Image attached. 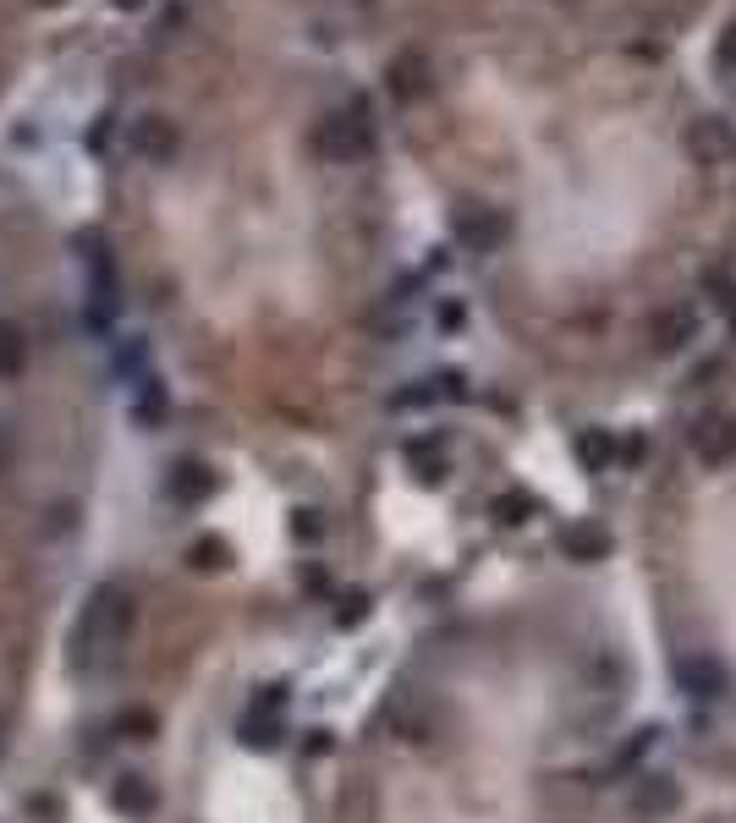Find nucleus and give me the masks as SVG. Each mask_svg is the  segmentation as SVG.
Segmentation results:
<instances>
[{"label":"nucleus","instance_id":"1","mask_svg":"<svg viewBox=\"0 0 736 823\" xmlns=\"http://www.w3.org/2000/svg\"><path fill=\"white\" fill-rule=\"evenodd\" d=\"M127 631H133V599H127V588H100V593L83 604V615H78V631H72V664L83 670L100 648H116Z\"/></svg>","mask_w":736,"mask_h":823},{"label":"nucleus","instance_id":"2","mask_svg":"<svg viewBox=\"0 0 736 823\" xmlns=\"http://www.w3.org/2000/svg\"><path fill=\"white\" fill-rule=\"evenodd\" d=\"M313 143H319V154H324V160H335V165H357V160L375 154V127H368L357 111H341V116H324V121H319Z\"/></svg>","mask_w":736,"mask_h":823},{"label":"nucleus","instance_id":"3","mask_svg":"<svg viewBox=\"0 0 736 823\" xmlns=\"http://www.w3.org/2000/svg\"><path fill=\"white\" fill-rule=\"evenodd\" d=\"M687 451L703 467H725L736 456V418L731 412H703V418L687 429Z\"/></svg>","mask_w":736,"mask_h":823},{"label":"nucleus","instance_id":"4","mask_svg":"<svg viewBox=\"0 0 736 823\" xmlns=\"http://www.w3.org/2000/svg\"><path fill=\"white\" fill-rule=\"evenodd\" d=\"M506 215L501 209H490V204H468V209H457V242L468 247V253H495L501 242H506Z\"/></svg>","mask_w":736,"mask_h":823},{"label":"nucleus","instance_id":"5","mask_svg":"<svg viewBox=\"0 0 736 823\" xmlns=\"http://www.w3.org/2000/svg\"><path fill=\"white\" fill-rule=\"evenodd\" d=\"M676 686L687 697H698V703H714V697H725L731 675H725V664L714 653H687V659H676Z\"/></svg>","mask_w":736,"mask_h":823},{"label":"nucleus","instance_id":"6","mask_svg":"<svg viewBox=\"0 0 736 823\" xmlns=\"http://www.w3.org/2000/svg\"><path fill=\"white\" fill-rule=\"evenodd\" d=\"M280 719H286V686H264L248 714H242V735L248 746H275L280 741Z\"/></svg>","mask_w":736,"mask_h":823},{"label":"nucleus","instance_id":"7","mask_svg":"<svg viewBox=\"0 0 736 823\" xmlns=\"http://www.w3.org/2000/svg\"><path fill=\"white\" fill-rule=\"evenodd\" d=\"M687 154L698 165H736V132H731V121H720V116L692 121L687 127Z\"/></svg>","mask_w":736,"mask_h":823},{"label":"nucleus","instance_id":"8","mask_svg":"<svg viewBox=\"0 0 736 823\" xmlns=\"http://www.w3.org/2000/svg\"><path fill=\"white\" fill-rule=\"evenodd\" d=\"M176 127L165 121V116H143L138 127H133V149L143 154V160H154V165H165V160H176Z\"/></svg>","mask_w":736,"mask_h":823},{"label":"nucleus","instance_id":"9","mask_svg":"<svg viewBox=\"0 0 736 823\" xmlns=\"http://www.w3.org/2000/svg\"><path fill=\"white\" fill-rule=\"evenodd\" d=\"M391 94H396L402 105L424 100V94H429V61H424V56H413V50H407V56H396V61H391Z\"/></svg>","mask_w":736,"mask_h":823},{"label":"nucleus","instance_id":"10","mask_svg":"<svg viewBox=\"0 0 736 823\" xmlns=\"http://www.w3.org/2000/svg\"><path fill=\"white\" fill-rule=\"evenodd\" d=\"M165 412H171L165 384H160L154 373H138V390H133V418H138L143 429H160V424H165Z\"/></svg>","mask_w":736,"mask_h":823},{"label":"nucleus","instance_id":"11","mask_svg":"<svg viewBox=\"0 0 736 823\" xmlns=\"http://www.w3.org/2000/svg\"><path fill=\"white\" fill-rule=\"evenodd\" d=\"M698 335V313L692 308H665L654 318V351H681Z\"/></svg>","mask_w":736,"mask_h":823},{"label":"nucleus","instance_id":"12","mask_svg":"<svg viewBox=\"0 0 736 823\" xmlns=\"http://www.w3.org/2000/svg\"><path fill=\"white\" fill-rule=\"evenodd\" d=\"M561 549H566V560H599V555H610V533L605 528H594V522H577V528H566L561 533Z\"/></svg>","mask_w":736,"mask_h":823},{"label":"nucleus","instance_id":"13","mask_svg":"<svg viewBox=\"0 0 736 823\" xmlns=\"http://www.w3.org/2000/svg\"><path fill=\"white\" fill-rule=\"evenodd\" d=\"M572 451H577L583 473H605V467L616 462V434H605V429H583Z\"/></svg>","mask_w":736,"mask_h":823},{"label":"nucleus","instance_id":"14","mask_svg":"<svg viewBox=\"0 0 736 823\" xmlns=\"http://www.w3.org/2000/svg\"><path fill=\"white\" fill-rule=\"evenodd\" d=\"M111 801H116L122 812H133V818H143V812L154 807V790H149V779H138V774H122V779L111 785Z\"/></svg>","mask_w":736,"mask_h":823},{"label":"nucleus","instance_id":"15","mask_svg":"<svg viewBox=\"0 0 736 823\" xmlns=\"http://www.w3.org/2000/svg\"><path fill=\"white\" fill-rule=\"evenodd\" d=\"M23 362H28V351H23V329H18L12 318H0V379H18V373H23Z\"/></svg>","mask_w":736,"mask_h":823},{"label":"nucleus","instance_id":"16","mask_svg":"<svg viewBox=\"0 0 736 823\" xmlns=\"http://www.w3.org/2000/svg\"><path fill=\"white\" fill-rule=\"evenodd\" d=\"M171 495H176V500H204V495H215V478H209L204 467L182 462V467H176V478H171Z\"/></svg>","mask_w":736,"mask_h":823},{"label":"nucleus","instance_id":"17","mask_svg":"<svg viewBox=\"0 0 736 823\" xmlns=\"http://www.w3.org/2000/svg\"><path fill=\"white\" fill-rule=\"evenodd\" d=\"M122 741H149L154 735V714L149 708H127V714H116V725H111Z\"/></svg>","mask_w":736,"mask_h":823},{"label":"nucleus","instance_id":"18","mask_svg":"<svg viewBox=\"0 0 736 823\" xmlns=\"http://www.w3.org/2000/svg\"><path fill=\"white\" fill-rule=\"evenodd\" d=\"M670 801H676V785H670V779H648V785L637 790V807H643V812H665Z\"/></svg>","mask_w":736,"mask_h":823},{"label":"nucleus","instance_id":"19","mask_svg":"<svg viewBox=\"0 0 736 823\" xmlns=\"http://www.w3.org/2000/svg\"><path fill=\"white\" fill-rule=\"evenodd\" d=\"M495 517L511 522V528H522V522L533 517V500H528V495H501V500H495Z\"/></svg>","mask_w":736,"mask_h":823},{"label":"nucleus","instance_id":"20","mask_svg":"<svg viewBox=\"0 0 736 823\" xmlns=\"http://www.w3.org/2000/svg\"><path fill=\"white\" fill-rule=\"evenodd\" d=\"M407 462H418V467H429V478H440V445H435V440H429V445L413 440V445H407Z\"/></svg>","mask_w":736,"mask_h":823},{"label":"nucleus","instance_id":"21","mask_svg":"<svg viewBox=\"0 0 736 823\" xmlns=\"http://www.w3.org/2000/svg\"><path fill=\"white\" fill-rule=\"evenodd\" d=\"M220 555H226V549H220V538H198V544L187 549V560H198L204 571H215V566H220Z\"/></svg>","mask_w":736,"mask_h":823},{"label":"nucleus","instance_id":"22","mask_svg":"<svg viewBox=\"0 0 736 823\" xmlns=\"http://www.w3.org/2000/svg\"><path fill=\"white\" fill-rule=\"evenodd\" d=\"M111 143V116H100L94 127H89V149H105Z\"/></svg>","mask_w":736,"mask_h":823},{"label":"nucleus","instance_id":"23","mask_svg":"<svg viewBox=\"0 0 736 823\" xmlns=\"http://www.w3.org/2000/svg\"><path fill=\"white\" fill-rule=\"evenodd\" d=\"M720 61H725V67H736V23L720 34Z\"/></svg>","mask_w":736,"mask_h":823},{"label":"nucleus","instance_id":"24","mask_svg":"<svg viewBox=\"0 0 736 823\" xmlns=\"http://www.w3.org/2000/svg\"><path fill=\"white\" fill-rule=\"evenodd\" d=\"M319 533V522H313V511H297V538H313Z\"/></svg>","mask_w":736,"mask_h":823},{"label":"nucleus","instance_id":"25","mask_svg":"<svg viewBox=\"0 0 736 823\" xmlns=\"http://www.w3.org/2000/svg\"><path fill=\"white\" fill-rule=\"evenodd\" d=\"M116 7H122V12H138V7H143V0H116Z\"/></svg>","mask_w":736,"mask_h":823},{"label":"nucleus","instance_id":"26","mask_svg":"<svg viewBox=\"0 0 736 823\" xmlns=\"http://www.w3.org/2000/svg\"><path fill=\"white\" fill-rule=\"evenodd\" d=\"M45 7H56V0H45Z\"/></svg>","mask_w":736,"mask_h":823}]
</instances>
